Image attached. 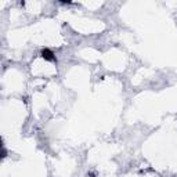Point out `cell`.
<instances>
[{
  "label": "cell",
  "mask_w": 177,
  "mask_h": 177,
  "mask_svg": "<svg viewBox=\"0 0 177 177\" xmlns=\"http://www.w3.org/2000/svg\"><path fill=\"white\" fill-rule=\"evenodd\" d=\"M40 55H42L43 60L49 61V63H57V58H55L54 53H53L51 50H49V49H43L42 51H40Z\"/></svg>",
  "instance_id": "1"
}]
</instances>
